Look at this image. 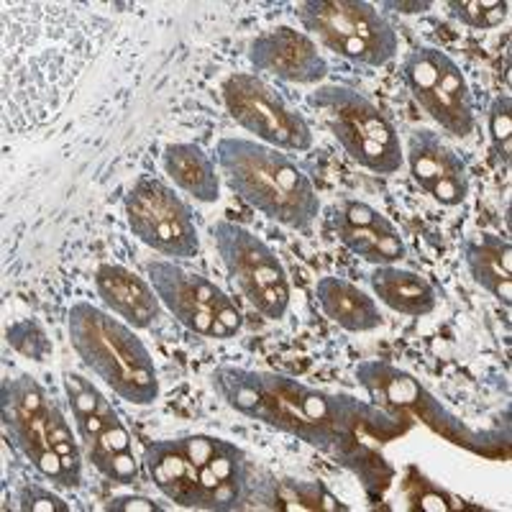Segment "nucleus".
Instances as JSON below:
<instances>
[{
	"label": "nucleus",
	"instance_id": "7",
	"mask_svg": "<svg viewBox=\"0 0 512 512\" xmlns=\"http://www.w3.org/2000/svg\"><path fill=\"white\" fill-rule=\"evenodd\" d=\"M213 236L228 277L249 305H254L256 313L269 320L285 318L290 308V285L272 246L233 221H218L213 226Z\"/></svg>",
	"mask_w": 512,
	"mask_h": 512
},
{
	"label": "nucleus",
	"instance_id": "22",
	"mask_svg": "<svg viewBox=\"0 0 512 512\" xmlns=\"http://www.w3.org/2000/svg\"><path fill=\"white\" fill-rule=\"evenodd\" d=\"M259 500L267 507L285 512H349V505L333 497L320 482H300V479H272L267 482Z\"/></svg>",
	"mask_w": 512,
	"mask_h": 512
},
{
	"label": "nucleus",
	"instance_id": "3",
	"mask_svg": "<svg viewBox=\"0 0 512 512\" xmlns=\"http://www.w3.org/2000/svg\"><path fill=\"white\" fill-rule=\"evenodd\" d=\"M67 333L82 364L121 400L134 405H152L157 400L159 379L154 359L128 323L93 303H75L67 315Z\"/></svg>",
	"mask_w": 512,
	"mask_h": 512
},
{
	"label": "nucleus",
	"instance_id": "32",
	"mask_svg": "<svg viewBox=\"0 0 512 512\" xmlns=\"http://www.w3.org/2000/svg\"><path fill=\"white\" fill-rule=\"evenodd\" d=\"M382 8H390L397 13H425L431 11V0H384Z\"/></svg>",
	"mask_w": 512,
	"mask_h": 512
},
{
	"label": "nucleus",
	"instance_id": "11",
	"mask_svg": "<svg viewBox=\"0 0 512 512\" xmlns=\"http://www.w3.org/2000/svg\"><path fill=\"white\" fill-rule=\"evenodd\" d=\"M52 405L54 400H49L44 387L31 374H18L16 379L3 382L0 410H3V431H6V436L44 477L52 479L59 487H67L62 456L54 451L52 441H49Z\"/></svg>",
	"mask_w": 512,
	"mask_h": 512
},
{
	"label": "nucleus",
	"instance_id": "6",
	"mask_svg": "<svg viewBox=\"0 0 512 512\" xmlns=\"http://www.w3.org/2000/svg\"><path fill=\"white\" fill-rule=\"evenodd\" d=\"M146 277L159 303L192 333L226 341L244 326L241 310L216 282L180 267L175 259L146 262Z\"/></svg>",
	"mask_w": 512,
	"mask_h": 512
},
{
	"label": "nucleus",
	"instance_id": "23",
	"mask_svg": "<svg viewBox=\"0 0 512 512\" xmlns=\"http://www.w3.org/2000/svg\"><path fill=\"white\" fill-rule=\"evenodd\" d=\"M64 390L70 397L72 413L75 418H85V415H100L105 423L118 418V413L113 410V405L100 395V390L95 387L90 379H85L77 372H64Z\"/></svg>",
	"mask_w": 512,
	"mask_h": 512
},
{
	"label": "nucleus",
	"instance_id": "19",
	"mask_svg": "<svg viewBox=\"0 0 512 512\" xmlns=\"http://www.w3.org/2000/svg\"><path fill=\"white\" fill-rule=\"evenodd\" d=\"M315 297L326 318H331L344 331L369 333L382 326V315L374 297L341 277H320L315 285Z\"/></svg>",
	"mask_w": 512,
	"mask_h": 512
},
{
	"label": "nucleus",
	"instance_id": "18",
	"mask_svg": "<svg viewBox=\"0 0 512 512\" xmlns=\"http://www.w3.org/2000/svg\"><path fill=\"white\" fill-rule=\"evenodd\" d=\"M369 285L379 297V303H384L395 313L410 315V318L433 313L438 305L436 287L431 282L410 269L395 267V264L374 267L369 272Z\"/></svg>",
	"mask_w": 512,
	"mask_h": 512
},
{
	"label": "nucleus",
	"instance_id": "31",
	"mask_svg": "<svg viewBox=\"0 0 512 512\" xmlns=\"http://www.w3.org/2000/svg\"><path fill=\"white\" fill-rule=\"evenodd\" d=\"M75 420H77V431H80V438L85 441V446H90V443L103 433L105 425H108L100 415H85V418H75Z\"/></svg>",
	"mask_w": 512,
	"mask_h": 512
},
{
	"label": "nucleus",
	"instance_id": "30",
	"mask_svg": "<svg viewBox=\"0 0 512 512\" xmlns=\"http://www.w3.org/2000/svg\"><path fill=\"white\" fill-rule=\"evenodd\" d=\"M105 510L108 512H164L167 507L149 500V497L123 495V497H113V500L105 505Z\"/></svg>",
	"mask_w": 512,
	"mask_h": 512
},
{
	"label": "nucleus",
	"instance_id": "9",
	"mask_svg": "<svg viewBox=\"0 0 512 512\" xmlns=\"http://www.w3.org/2000/svg\"><path fill=\"white\" fill-rule=\"evenodd\" d=\"M402 80L413 98L446 134L456 139L472 136L474 100L469 82L459 64L446 52L433 47H420L402 59Z\"/></svg>",
	"mask_w": 512,
	"mask_h": 512
},
{
	"label": "nucleus",
	"instance_id": "24",
	"mask_svg": "<svg viewBox=\"0 0 512 512\" xmlns=\"http://www.w3.org/2000/svg\"><path fill=\"white\" fill-rule=\"evenodd\" d=\"M446 6L469 29H497L510 16V3L505 0H448Z\"/></svg>",
	"mask_w": 512,
	"mask_h": 512
},
{
	"label": "nucleus",
	"instance_id": "10",
	"mask_svg": "<svg viewBox=\"0 0 512 512\" xmlns=\"http://www.w3.org/2000/svg\"><path fill=\"white\" fill-rule=\"evenodd\" d=\"M221 93L233 121L256 139L287 152H308L313 146L308 121L262 77L236 72L223 80Z\"/></svg>",
	"mask_w": 512,
	"mask_h": 512
},
{
	"label": "nucleus",
	"instance_id": "5",
	"mask_svg": "<svg viewBox=\"0 0 512 512\" xmlns=\"http://www.w3.org/2000/svg\"><path fill=\"white\" fill-rule=\"evenodd\" d=\"M297 16L338 57L367 67H384L397 57L395 26L364 0H305Z\"/></svg>",
	"mask_w": 512,
	"mask_h": 512
},
{
	"label": "nucleus",
	"instance_id": "4",
	"mask_svg": "<svg viewBox=\"0 0 512 512\" xmlns=\"http://www.w3.org/2000/svg\"><path fill=\"white\" fill-rule=\"evenodd\" d=\"M333 139L354 162L377 175H395L405 162L400 136L369 98L344 85H328L308 95Z\"/></svg>",
	"mask_w": 512,
	"mask_h": 512
},
{
	"label": "nucleus",
	"instance_id": "29",
	"mask_svg": "<svg viewBox=\"0 0 512 512\" xmlns=\"http://www.w3.org/2000/svg\"><path fill=\"white\" fill-rule=\"evenodd\" d=\"M49 441H52L54 451H57L59 456L80 454V448H77V443H75V436H72V428L67 425V420H64V413L59 410L57 402H54L52 413H49Z\"/></svg>",
	"mask_w": 512,
	"mask_h": 512
},
{
	"label": "nucleus",
	"instance_id": "14",
	"mask_svg": "<svg viewBox=\"0 0 512 512\" xmlns=\"http://www.w3.org/2000/svg\"><path fill=\"white\" fill-rule=\"evenodd\" d=\"M408 164L413 180L420 190H425L436 203L461 205L469 192V172L459 154L428 128H418L408 141Z\"/></svg>",
	"mask_w": 512,
	"mask_h": 512
},
{
	"label": "nucleus",
	"instance_id": "8",
	"mask_svg": "<svg viewBox=\"0 0 512 512\" xmlns=\"http://www.w3.org/2000/svg\"><path fill=\"white\" fill-rule=\"evenodd\" d=\"M126 221L141 244L172 259H192L200 251L192 208L162 180L141 175L126 192Z\"/></svg>",
	"mask_w": 512,
	"mask_h": 512
},
{
	"label": "nucleus",
	"instance_id": "27",
	"mask_svg": "<svg viewBox=\"0 0 512 512\" xmlns=\"http://www.w3.org/2000/svg\"><path fill=\"white\" fill-rule=\"evenodd\" d=\"M8 344L18 351V354L29 356L34 361H47L52 354V344H49L47 333L41 331L39 323L34 320H18L8 328Z\"/></svg>",
	"mask_w": 512,
	"mask_h": 512
},
{
	"label": "nucleus",
	"instance_id": "16",
	"mask_svg": "<svg viewBox=\"0 0 512 512\" xmlns=\"http://www.w3.org/2000/svg\"><path fill=\"white\" fill-rule=\"evenodd\" d=\"M146 472L157 484L167 500L177 502L182 507H195L200 502V482L198 466L192 464L187 451L182 448L180 438H167V441H154L146 446L144 454Z\"/></svg>",
	"mask_w": 512,
	"mask_h": 512
},
{
	"label": "nucleus",
	"instance_id": "15",
	"mask_svg": "<svg viewBox=\"0 0 512 512\" xmlns=\"http://www.w3.org/2000/svg\"><path fill=\"white\" fill-rule=\"evenodd\" d=\"M95 290L105 308L131 328H152L162 315V303L152 285L121 264H100L95 269Z\"/></svg>",
	"mask_w": 512,
	"mask_h": 512
},
{
	"label": "nucleus",
	"instance_id": "1",
	"mask_svg": "<svg viewBox=\"0 0 512 512\" xmlns=\"http://www.w3.org/2000/svg\"><path fill=\"white\" fill-rule=\"evenodd\" d=\"M210 382L228 408L251 420L300 438L320 451H333L341 438L361 431L392 438L402 431L397 418L349 395H328L274 372L218 367Z\"/></svg>",
	"mask_w": 512,
	"mask_h": 512
},
{
	"label": "nucleus",
	"instance_id": "20",
	"mask_svg": "<svg viewBox=\"0 0 512 512\" xmlns=\"http://www.w3.org/2000/svg\"><path fill=\"white\" fill-rule=\"evenodd\" d=\"M162 167L175 187L192 195L198 203H216L221 198L216 164L198 144H167L162 152Z\"/></svg>",
	"mask_w": 512,
	"mask_h": 512
},
{
	"label": "nucleus",
	"instance_id": "17",
	"mask_svg": "<svg viewBox=\"0 0 512 512\" xmlns=\"http://www.w3.org/2000/svg\"><path fill=\"white\" fill-rule=\"evenodd\" d=\"M464 262L472 280L482 290L500 300L505 308L512 305V244L495 233H477L474 239H466Z\"/></svg>",
	"mask_w": 512,
	"mask_h": 512
},
{
	"label": "nucleus",
	"instance_id": "26",
	"mask_svg": "<svg viewBox=\"0 0 512 512\" xmlns=\"http://www.w3.org/2000/svg\"><path fill=\"white\" fill-rule=\"evenodd\" d=\"M489 136L495 144V152L505 167L512 159V100L510 95H497L489 105Z\"/></svg>",
	"mask_w": 512,
	"mask_h": 512
},
{
	"label": "nucleus",
	"instance_id": "21",
	"mask_svg": "<svg viewBox=\"0 0 512 512\" xmlns=\"http://www.w3.org/2000/svg\"><path fill=\"white\" fill-rule=\"evenodd\" d=\"M331 226L336 231L338 241L346 246L349 251H354L356 256L372 262L374 267H382V264H397L405 259L408 249H405V241H402L400 231L395 228V223L390 218H379L377 223H369V226H359V223H349L341 213H333Z\"/></svg>",
	"mask_w": 512,
	"mask_h": 512
},
{
	"label": "nucleus",
	"instance_id": "13",
	"mask_svg": "<svg viewBox=\"0 0 512 512\" xmlns=\"http://www.w3.org/2000/svg\"><path fill=\"white\" fill-rule=\"evenodd\" d=\"M249 62L256 72L297 85H315L328 75V62L315 41L290 26H277L269 34L256 36L249 44Z\"/></svg>",
	"mask_w": 512,
	"mask_h": 512
},
{
	"label": "nucleus",
	"instance_id": "12",
	"mask_svg": "<svg viewBox=\"0 0 512 512\" xmlns=\"http://www.w3.org/2000/svg\"><path fill=\"white\" fill-rule=\"evenodd\" d=\"M356 379L372 395L377 405L382 402V405H390V408L413 410L431 425L433 431L443 433L454 443H464V446L472 443V433L466 431L459 420L451 418L441 402L425 390L413 374L402 372V369L392 367L387 361H361L356 367Z\"/></svg>",
	"mask_w": 512,
	"mask_h": 512
},
{
	"label": "nucleus",
	"instance_id": "28",
	"mask_svg": "<svg viewBox=\"0 0 512 512\" xmlns=\"http://www.w3.org/2000/svg\"><path fill=\"white\" fill-rule=\"evenodd\" d=\"M18 510L26 512H70V505L52 489H44L39 484H24L16 495Z\"/></svg>",
	"mask_w": 512,
	"mask_h": 512
},
{
	"label": "nucleus",
	"instance_id": "2",
	"mask_svg": "<svg viewBox=\"0 0 512 512\" xmlns=\"http://www.w3.org/2000/svg\"><path fill=\"white\" fill-rule=\"evenodd\" d=\"M216 159L226 185L262 216L295 231H310L320 213L313 182L287 154L241 136H223Z\"/></svg>",
	"mask_w": 512,
	"mask_h": 512
},
{
	"label": "nucleus",
	"instance_id": "25",
	"mask_svg": "<svg viewBox=\"0 0 512 512\" xmlns=\"http://www.w3.org/2000/svg\"><path fill=\"white\" fill-rule=\"evenodd\" d=\"M126 451H131V433L126 431V425L121 423V418L111 420V423L105 425L103 433L88 446L90 461H93V466L100 474L108 472V466L113 464V459L126 454Z\"/></svg>",
	"mask_w": 512,
	"mask_h": 512
}]
</instances>
